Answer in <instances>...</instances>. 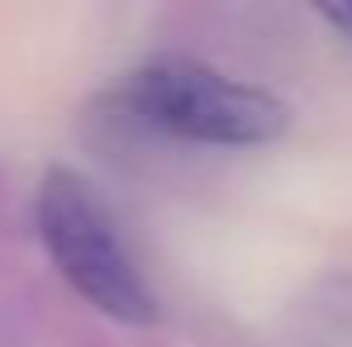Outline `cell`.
Instances as JSON below:
<instances>
[{
	"mask_svg": "<svg viewBox=\"0 0 352 347\" xmlns=\"http://www.w3.org/2000/svg\"><path fill=\"white\" fill-rule=\"evenodd\" d=\"M38 238L53 252L58 271L81 290L96 309L124 324L153 319V295L143 286L110 210L96 200V190L72 172H48L38 186Z\"/></svg>",
	"mask_w": 352,
	"mask_h": 347,
	"instance_id": "1",
	"label": "cell"
},
{
	"mask_svg": "<svg viewBox=\"0 0 352 347\" xmlns=\"http://www.w3.org/2000/svg\"><path fill=\"white\" fill-rule=\"evenodd\" d=\"M129 105L148 124L167 128L176 138L214 143V148L272 143L291 124V110L272 91L234 81V76H224L214 67L181 62V58L153 62V67L133 71Z\"/></svg>",
	"mask_w": 352,
	"mask_h": 347,
	"instance_id": "2",
	"label": "cell"
},
{
	"mask_svg": "<svg viewBox=\"0 0 352 347\" xmlns=\"http://www.w3.org/2000/svg\"><path fill=\"white\" fill-rule=\"evenodd\" d=\"M324 14V24H333L343 38H352V5H329V10H319Z\"/></svg>",
	"mask_w": 352,
	"mask_h": 347,
	"instance_id": "3",
	"label": "cell"
}]
</instances>
